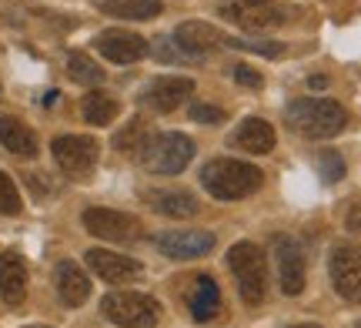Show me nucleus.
Instances as JSON below:
<instances>
[{"label": "nucleus", "instance_id": "1", "mask_svg": "<svg viewBox=\"0 0 361 328\" xmlns=\"http://www.w3.org/2000/svg\"><path fill=\"white\" fill-rule=\"evenodd\" d=\"M201 184H204L207 195H214L218 201H241L264 184V174H261L258 164H247V161L214 158L201 171Z\"/></svg>", "mask_w": 361, "mask_h": 328}, {"label": "nucleus", "instance_id": "2", "mask_svg": "<svg viewBox=\"0 0 361 328\" xmlns=\"http://www.w3.org/2000/svg\"><path fill=\"white\" fill-rule=\"evenodd\" d=\"M284 124L298 131L301 138H335L338 131H345L348 124V114L338 101H328V97H301V101H291L288 111H284Z\"/></svg>", "mask_w": 361, "mask_h": 328}, {"label": "nucleus", "instance_id": "3", "mask_svg": "<svg viewBox=\"0 0 361 328\" xmlns=\"http://www.w3.org/2000/svg\"><path fill=\"white\" fill-rule=\"evenodd\" d=\"M228 268H231L234 281H238V291L245 305H261L264 302V291H268V265H264V255L258 251V245L251 241H241L228 251Z\"/></svg>", "mask_w": 361, "mask_h": 328}, {"label": "nucleus", "instance_id": "4", "mask_svg": "<svg viewBox=\"0 0 361 328\" xmlns=\"http://www.w3.org/2000/svg\"><path fill=\"white\" fill-rule=\"evenodd\" d=\"M101 312L107 322L124 328H157L161 322V302L141 291H111L101 302Z\"/></svg>", "mask_w": 361, "mask_h": 328}, {"label": "nucleus", "instance_id": "5", "mask_svg": "<svg viewBox=\"0 0 361 328\" xmlns=\"http://www.w3.org/2000/svg\"><path fill=\"white\" fill-rule=\"evenodd\" d=\"M191 158H194V141L178 131H164L147 138V145L141 151L144 168L151 174H180L191 164Z\"/></svg>", "mask_w": 361, "mask_h": 328}, {"label": "nucleus", "instance_id": "6", "mask_svg": "<svg viewBox=\"0 0 361 328\" xmlns=\"http://www.w3.org/2000/svg\"><path fill=\"white\" fill-rule=\"evenodd\" d=\"M221 20L241 27L247 34H261V30H271V27H281L288 11L274 0H228L218 7Z\"/></svg>", "mask_w": 361, "mask_h": 328}, {"label": "nucleus", "instance_id": "7", "mask_svg": "<svg viewBox=\"0 0 361 328\" xmlns=\"http://www.w3.org/2000/svg\"><path fill=\"white\" fill-rule=\"evenodd\" d=\"M84 228L94 238L121 241V245H134V241L144 238V224L134 214H124V211L114 208H87L84 211Z\"/></svg>", "mask_w": 361, "mask_h": 328}, {"label": "nucleus", "instance_id": "8", "mask_svg": "<svg viewBox=\"0 0 361 328\" xmlns=\"http://www.w3.org/2000/svg\"><path fill=\"white\" fill-rule=\"evenodd\" d=\"M271 255H274V265H278V281H281V291L288 298H295L305 291V278H308V268H305V248L298 245V238L291 235H278L271 241Z\"/></svg>", "mask_w": 361, "mask_h": 328}, {"label": "nucleus", "instance_id": "9", "mask_svg": "<svg viewBox=\"0 0 361 328\" xmlns=\"http://www.w3.org/2000/svg\"><path fill=\"white\" fill-rule=\"evenodd\" d=\"M51 151H54V161L61 164V171L80 178V174L94 171L97 154H101V145L94 138H87V134H64V138H54Z\"/></svg>", "mask_w": 361, "mask_h": 328}, {"label": "nucleus", "instance_id": "10", "mask_svg": "<svg viewBox=\"0 0 361 328\" xmlns=\"http://www.w3.org/2000/svg\"><path fill=\"white\" fill-rule=\"evenodd\" d=\"M331 285L345 302H361V245H338L331 251Z\"/></svg>", "mask_w": 361, "mask_h": 328}, {"label": "nucleus", "instance_id": "11", "mask_svg": "<svg viewBox=\"0 0 361 328\" xmlns=\"http://www.w3.org/2000/svg\"><path fill=\"white\" fill-rule=\"evenodd\" d=\"M94 47L111 64H137L151 54V44L141 34H130V30H104L101 37L94 40Z\"/></svg>", "mask_w": 361, "mask_h": 328}, {"label": "nucleus", "instance_id": "12", "mask_svg": "<svg viewBox=\"0 0 361 328\" xmlns=\"http://www.w3.org/2000/svg\"><path fill=\"white\" fill-rule=\"evenodd\" d=\"M87 265L90 272L111 285H124V281H137L144 275L141 262H134L128 255H114V251H104V248H90L87 251Z\"/></svg>", "mask_w": 361, "mask_h": 328}, {"label": "nucleus", "instance_id": "13", "mask_svg": "<svg viewBox=\"0 0 361 328\" xmlns=\"http://www.w3.org/2000/svg\"><path fill=\"white\" fill-rule=\"evenodd\" d=\"M194 94L191 78H157L147 91L141 94V104L151 107L154 114H171L178 104H184Z\"/></svg>", "mask_w": 361, "mask_h": 328}, {"label": "nucleus", "instance_id": "14", "mask_svg": "<svg viewBox=\"0 0 361 328\" xmlns=\"http://www.w3.org/2000/svg\"><path fill=\"white\" fill-rule=\"evenodd\" d=\"M211 248H214L211 231H164V235H157V251H164L168 258H178V262L204 258Z\"/></svg>", "mask_w": 361, "mask_h": 328}, {"label": "nucleus", "instance_id": "15", "mask_svg": "<svg viewBox=\"0 0 361 328\" xmlns=\"http://www.w3.org/2000/svg\"><path fill=\"white\" fill-rule=\"evenodd\" d=\"M54 288L61 295V302L71 305V308H78L90 298V281L84 275V268L74 262H61L54 268Z\"/></svg>", "mask_w": 361, "mask_h": 328}, {"label": "nucleus", "instance_id": "16", "mask_svg": "<svg viewBox=\"0 0 361 328\" xmlns=\"http://www.w3.org/2000/svg\"><path fill=\"white\" fill-rule=\"evenodd\" d=\"M174 44H178L180 51H191V54H207L221 47V44H228V37L221 34L214 24H204V20H188V24H180L174 30Z\"/></svg>", "mask_w": 361, "mask_h": 328}, {"label": "nucleus", "instance_id": "17", "mask_svg": "<svg viewBox=\"0 0 361 328\" xmlns=\"http://www.w3.org/2000/svg\"><path fill=\"white\" fill-rule=\"evenodd\" d=\"M0 295L7 305H20L27 298V265L17 251L0 255Z\"/></svg>", "mask_w": 361, "mask_h": 328}, {"label": "nucleus", "instance_id": "18", "mask_svg": "<svg viewBox=\"0 0 361 328\" xmlns=\"http://www.w3.org/2000/svg\"><path fill=\"white\" fill-rule=\"evenodd\" d=\"M0 145L7 147L11 154H17V158H34V154H37V138H34V131H30L20 118H11V114L0 118Z\"/></svg>", "mask_w": 361, "mask_h": 328}, {"label": "nucleus", "instance_id": "19", "mask_svg": "<svg viewBox=\"0 0 361 328\" xmlns=\"http://www.w3.org/2000/svg\"><path fill=\"white\" fill-rule=\"evenodd\" d=\"M234 145L241 147V151H247V154H268L271 147H274V128L261 118H247L238 124Z\"/></svg>", "mask_w": 361, "mask_h": 328}, {"label": "nucleus", "instance_id": "20", "mask_svg": "<svg viewBox=\"0 0 361 328\" xmlns=\"http://www.w3.org/2000/svg\"><path fill=\"white\" fill-rule=\"evenodd\" d=\"M188 305H191V315L197 322H211V318L221 312V291L214 285V278H194L191 291H188Z\"/></svg>", "mask_w": 361, "mask_h": 328}, {"label": "nucleus", "instance_id": "21", "mask_svg": "<svg viewBox=\"0 0 361 328\" xmlns=\"http://www.w3.org/2000/svg\"><path fill=\"white\" fill-rule=\"evenodd\" d=\"M147 201L164 218H194L201 211L197 198L188 195V191H154V195H147Z\"/></svg>", "mask_w": 361, "mask_h": 328}, {"label": "nucleus", "instance_id": "22", "mask_svg": "<svg viewBox=\"0 0 361 328\" xmlns=\"http://www.w3.org/2000/svg\"><path fill=\"white\" fill-rule=\"evenodd\" d=\"M97 7L121 20H151L161 13V0H97Z\"/></svg>", "mask_w": 361, "mask_h": 328}, {"label": "nucleus", "instance_id": "23", "mask_svg": "<svg viewBox=\"0 0 361 328\" xmlns=\"http://www.w3.org/2000/svg\"><path fill=\"white\" fill-rule=\"evenodd\" d=\"M117 111H121V104H117L111 94H104V91H90L87 97L80 101V114H84V121L94 124V128L111 124V121L117 118Z\"/></svg>", "mask_w": 361, "mask_h": 328}, {"label": "nucleus", "instance_id": "24", "mask_svg": "<svg viewBox=\"0 0 361 328\" xmlns=\"http://www.w3.org/2000/svg\"><path fill=\"white\" fill-rule=\"evenodd\" d=\"M147 138H151V131H147V121L144 118H134L124 128V131L114 138V147L117 151H124V154H137L141 158V151H144V145H147Z\"/></svg>", "mask_w": 361, "mask_h": 328}, {"label": "nucleus", "instance_id": "25", "mask_svg": "<svg viewBox=\"0 0 361 328\" xmlns=\"http://www.w3.org/2000/svg\"><path fill=\"white\" fill-rule=\"evenodd\" d=\"M67 74L78 80V84H101L104 80V71L97 67V61H90L84 51L71 54V61H67Z\"/></svg>", "mask_w": 361, "mask_h": 328}, {"label": "nucleus", "instance_id": "26", "mask_svg": "<svg viewBox=\"0 0 361 328\" xmlns=\"http://www.w3.org/2000/svg\"><path fill=\"white\" fill-rule=\"evenodd\" d=\"M0 214H20V191L4 171H0Z\"/></svg>", "mask_w": 361, "mask_h": 328}, {"label": "nucleus", "instance_id": "27", "mask_svg": "<svg viewBox=\"0 0 361 328\" xmlns=\"http://www.w3.org/2000/svg\"><path fill=\"white\" fill-rule=\"evenodd\" d=\"M318 171H322L324 184H335L338 178L345 174V161L338 158L335 151H322V154H318Z\"/></svg>", "mask_w": 361, "mask_h": 328}, {"label": "nucleus", "instance_id": "28", "mask_svg": "<svg viewBox=\"0 0 361 328\" xmlns=\"http://www.w3.org/2000/svg\"><path fill=\"white\" fill-rule=\"evenodd\" d=\"M228 44H231V47H241V51L261 54V57H271V61L284 54V47H281V44H274V40H231V37H228Z\"/></svg>", "mask_w": 361, "mask_h": 328}, {"label": "nucleus", "instance_id": "29", "mask_svg": "<svg viewBox=\"0 0 361 328\" xmlns=\"http://www.w3.org/2000/svg\"><path fill=\"white\" fill-rule=\"evenodd\" d=\"M191 118L197 124H221L224 121V111L214 104H191Z\"/></svg>", "mask_w": 361, "mask_h": 328}, {"label": "nucleus", "instance_id": "30", "mask_svg": "<svg viewBox=\"0 0 361 328\" xmlns=\"http://www.w3.org/2000/svg\"><path fill=\"white\" fill-rule=\"evenodd\" d=\"M234 80L238 84H245V87H261V74L255 71V67H247V64H234Z\"/></svg>", "mask_w": 361, "mask_h": 328}, {"label": "nucleus", "instance_id": "31", "mask_svg": "<svg viewBox=\"0 0 361 328\" xmlns=\"http://www.w3.org/2000/svg\"><path fill=\"white\" fill-rule=\"evenodd\" d=\"M345 224H348L351 235H361V201L358 205H351V211L345 214Z\"/></svg>", "mask_w": 361, "mask_h": 328}, {"label": "nucleus", "instance_id": "32", "mask_svg": "<svg viewBox=\"0 0 361 328\" xmlns=\"http://www.w3.org/2000/svg\"><path fill=\"white\" fill-rule=\"evenodd\" d=\"M308 87H314V91H324V87H328V78H324V74H314V78H308Z\"/></svg>", "mask_w": 361, "mask_h": 328}, {"label": "nucleus", "instance_id": "33", "mask_svg": "<svg viewBox=\"0 0 361 328\" xmlns=\"http://www.w3.org/2000/svg\"><path fill=\"white\" fill-rule=\"evenodd\" d=\"M295 328H318V325H295Z\"/></svg>", "mask_w": 361, "mask_h": 328}, {"label": "nucleus", "instance_id": "34", "mask_svg": "<svg viewBox=\"0 0 361 328\" xmlns=\"http://www.w3.org/2000/svg\"><path fill=\"white\" fill-rule=\"evenodd\" d=\"M27 328H47V325H27Z\"/></svg>", "mask_w": 361, "mask_h": 328}, {"label": "nucleus", "instance_id": "35", "mask_svg": "<svg viewBox=\"0 0 361 328\" xmlns=\"http://www.w3.org/2000/svg\"><path fill=\"white\" fill-rule=\"evenodd\" d=\"M358 328H361V325H358Z\"/></svg>", "mask_w": 361, "mask_h": 328}]
</instances>
